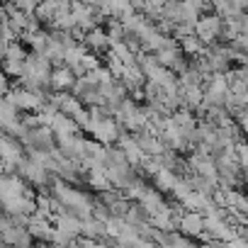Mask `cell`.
<instances>
[{
  "mask_svg": "<svg viewBox=\"0 0 248 248\" xmlns=\"http://www.w3.org/2000/svg\"><path fill=\"white\" fill-rule=\"evenodd\" d=\"M85 129L93 132V137H95L100 144H105V146L114 144L117 137H119V124L112 122L109 117H100V119H93V117H90L88 124H85Z\"/></svg>",
  "mask_w": 248,
  "mask_h": 248,
  "instance_id": "cell-1",
  "label": "cell"
},
{
  "mask_svg": "<svg viewBox=\"0 0 248 248\" xmlns=\"http://www.w3.org/2000/svg\"><path fill=\"white\" fill-rule=\"evenodd\" d=\"M219 32H221V17L219 15H200L195 20V37L202 42V44H212L219 39Z\"/></svg>",
  "mask_w": 248,
  "mask_h": 248,
  "instance_id": "cell-2",
  "label": "cell"
},
{
  "mask_svg": "<svg viewBox=\"0 0 248 248\" xmlns=\"http://www.w3.org/2000/svg\"><path fill=\"white\" fill-rule=\"evenodd\" d=\"M17 170H20V178H25L30 185H37V187H44L46 183H49V178H51V173L44 168V166H39V163H34L32 158H22L20 163H17Z\"/></svg>",
  "mask_w": 248,
  "mask_h": 248,
  "instance_id": "cell-3",
  "label": "cell"
},
{
  "mask_svg": "<svg viewBox=\"0 0 248 248\" xmlns=\"http://www.w3.org/2000/svg\"><path fill=\"white\" fill-rule=\"evenodd\" d=\"M180 233H185L187 238H197L202 231H204V221H202V214L195 212V209H187L183 212V217L178 219V226H175Z\"/></svg>",
  "mask_w": 248,
  "mask_h": 248,
  "instance_id": "cell-4",
  "label": "cell"
},
{
  "mask_svg": "<svg viewBox=\"0 0 248 248\" xmlns=\"http://www.w3.org/2000/svg\"><path fill=\"white\" fill-rule=\"evenodd\" d=\"M117 144H119V149H122L124 158L129 161V166H132V168H139V163H141V158H144V151L139 149L137 139H134L132 134H127V132H119Z\"/></svg>",
  "mask_w": 248,
  "mask_h": 248,
  "instance_id": "cell-5",
  "label": "cell"
},
{
  "mask_svg": "<svg viewBox=\"0 0 248 248\" xmlns=\"http://www.w3.org/2000/svg\"><path fill=\"white\" fill-rule=\"evenodd\" d=\"M73 80H76V76H73V71L68 68V66H54L51 68V73H49V88H54V90H71L73 88Z\"/></svg>",
  "mask_w": 248,
  "mask_h": 248,
  "instance_id": "cell-6",
  "label": "cell"
},
{
  "mask_svg": "<svg viewBox=\"0 0 248 248\" xmlns=\"http://www.w3.org/2000/svg\"><path fill=\"white\" fill-rule=\"evenodd\" d=\"M49 129L54 132V137H63V134H78L80 127L73 122V117L63 114V112H56L49 122Z\"/></svg>",
  "mask_w": 248,
  "mask_h": 248,
  "instance_id": "cell-7",
  "label": "cell"
},
{
  "mask_svg": "<svg viewBox=\"0 0 248 248\" xmlns=\"http://www.w3.org/2000/svg\"><path fill=\"white\" fill-rule=\"evenodd\" d=\"M144 80H146V76H144V71H141L137 63H127V66H124L122 78H119V83H122L124 88H127V90L141 88V85H144Z\"/></svg>",
  "mask_w": 248,
  "mask_h": 248,
  "instance_id": "cell-8",
  "label": "cell"
},
{
  "mask_svg": "<svg viewBox=\"0 0 248 248\" xmlns=\"http://www.w3.org/2000/svg\"><path fill=\"white\" fill-rule=\"evenodd\" d=\"M88 185H90L93 190H97V192H105V190L112 187V183H109L107 175H105V166H102V163H93V166L88 168Z\"/></svg>",
  "mask_w": 248,
  "mask_h": 248,
  "instance_id": "cell-9",
  "label": "cell"
},
{
  "mask_svg": "<svg viewBox=\"0 0 248 248\" xmlns=\"http://www.w3.org/2000/svg\"><path fill=\"white\" fill-rule=\"evenodd\" d=\"M83 44L88 46V49H93V51H102V49H109V42H107V34L100 30V27H93V30H88L85 32V37H83Z\"/></svg>",
  "mask_w": 248,
  "mask_h": 248,
  "instance_id": "cell-10",
  "label": "cell"
},
{
  "mask_svg": "<svg viewBox=\"0 0 248 248\" xmlns=\"http://www.w3.org/2000/svg\"><path fill=\"white\" fill-rule=\"evenodd\" d=\"M151 178H154V185H156L158 190H163V192H170V190H173V185L178 183L175 170H173V168H166V166H163V168H158Z\"/></svg>",
  "mask_w": 248,
  "mask_h": 248,
  "instance_id": "cell-11",
  "label": "cell"
},
{
  "mask_svg": "<svg viewBox=\"0 0 248 248\" xmlns=\"http://www.w3.org/2000/svg\"><path fill=\"white\" fill-rule=\"evenodd\" d=\"M85 51H88V46H85L83 42H73V44L63 46V66H68V68L78 66Z\"/></svg>",
  "mask_w": 248,
  "mask_h": 248,
  "instance_id": "cell-12",
  "label": "cell"
},
{
  "mask_svg": "<svg viewBox=\"0 0 248 248\" xmlns=\"http://www.w3.org/2000/svg\"><path fill=\"white\" fill-rule=\"evenodd\" d=\"M178 46H180V51L185 54V56H190V59H195V56H200L202 54V49H204V44L195 37V34H187V37H183L180 42H178Z\"/></svg>",
  "mask_w": 248,
  "mask_h": 248,
  "instance_id": "cell-13",
  "label": "cell"
},
{
  "mask_svg": "<svg viewBox=\"0 0 248 248\" xmlns=\"http://www.w3.org/2000/svg\"><path fill=\"white\" fill-rule=\"evenodd\" d=\"M109 51L124 63V66H127V63H134V59H137V54L127 46V44H124V39L122 42H117V44H109Z\"/></svg>",
  "mask_w": 248,
  "mask_h": 248,
  "instance_id": "cell-14",
  "label": "cell"
},
{
  "mask_svg": "<svg viewBox=\"0 0 248 248\" xmlns=\"http://www.w3.org/2000/svg\"><path fill=\"white\" fill-rule=\"evenodd\" d=\"M22 71H25V61H15V59H5V61H3V73H5V76L20 78Z\"/></svg>",
  "mask_w": 248,
  "mask_h": 248,
  "instance_id": "cell-15",
  "label": "cell"
},
{
  "mask_svg": "<svg viewBox=\"0 0 248 248\" xmlns=\"http://www.w3.org/2000/svg\"><path fill=\"white\" fill-rule=\"evenodd\" d=\"M25 56H27V51L17 44V42H8V46H5V54H3V59H15V61H25Z\"/></svg>",
  "mask_w": 248,
  "mask_h": 248,
  "instance_id": "cell-16",
  "label": "cell"
},
{
  "mask_svg": "<svg viewBox=\"0 0 248 248\" xmlns=\"http://www.w3.org/2000/svg\"><path fill=\"white\" fill-rule=\"evenodd\" d=\"M78 66H80L83 71H90V68H95V66H100V59H97L95 54H90V51H85Z\"/></svg>",
  "mask_w": 248,
  "mask_h": 248,
  "instance_id": "cell-17",
  "label": "cell"
},
{
  "mask_svg": "<svg viewBox=\"0 0 248 248\" xmlns=\"http://www.w3.org/2000/svg\"><path fill=\"white\" fill-rule=\"evenodd\" d=\"M8 90H10V80H8V76L3 71H0V95H5Z\"/></svg>",
  "mask_w": 248,
  "mask_h": 248,
  "instance_id": "cell-18",
  "label": "cell"
},
{
  "mask_svg": "<svg viewBox=\"0 0 248 248\" xmlns=\"http://www.w3.org/2000/svg\"><path fill=\"white\" fill-rule=\"evenodd\" d=\"M0 175H5V170H3V166H0Z\"/></svg>",
  "mask_w": 248,
  "mask_h": 248,
  "instance_id": "cell-19",
  "label": "cell"
}]
</instances>
